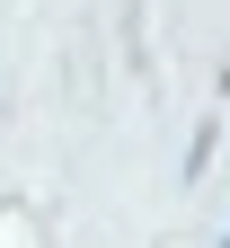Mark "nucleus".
I'll return each mask as SVG.
<instances>
[{
  "instance_id": "obj_1",
  "label": "nucleus",
  "mask_w": 230,
  "mask_h": 248,
  "mask_svg": "<svg viewBox=\"0 0 230 248\" xmlns=\"http://www.w3.org/2000/svg\"><path fill=\"white\" fill-rule=\"evenodd\" d=\"M221 248H230V239H221Z\"/></svg>"
}]
</instances>
